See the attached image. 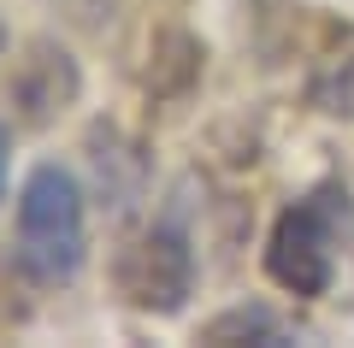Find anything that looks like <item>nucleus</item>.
<instances>
[{
	"instance_id": "obj_1",
	"label": "nucleus",
	"mask_w": 354,
	"mask_h": 348,
	"mask_svg": "<svg viewBox=\"0 0 354 348\" xmlns=\"http://www.w3.org/2000/svg\"><path fill=\"white\" fill-rule=\"evenodd\" d=\"M83 189L65 165H36L18 195L12 266L36 289H59L83 272Z\"/></svg>"
},
{
	"instance_id": "obj_2",
	"label": "nucleus",
	"mask_w": 354,
	"mask_h": 348,
	"mask_svg": "<svg viewBox=\"0 0 354 348\" xmlns=\"http://www.w3.org/2000/svg\"><path fill=\"white\" fill-rule=\"evenodd\" d=\"M348 224H354V201L337 177H325L301 201H290L266 237L272 284L290 289V295H325L330 277H337V248L348 242Z\"/></svg>"
},
{
	"instance_id": "obj_3",
	"label": "nucleus",
	"mask_w": 354,
	"mask_h": 348,
	"mask_svg": "<svg viewBox=\"0 0 354 348\" xmlns=\"http://www.w3.org/2000/svg\"><path fill=\"white\" fill-rule=\"evenodd\" d=\"M118 284L136 307L148 313H177L195 289V242H189V201L171 195L165 212L148 224V237L124 254Z\"/></svg>"
},
{
	"instance_id": "obj_4",
	"label": "nucleus",
	"mask_w": 354,
	"mask_h": 348,
	"mask_svg": "<svg viewBox=\"0 0 354 348\" xmlns=\"http://www.w3.org/2000/svg\"><path fill=\"white\" fill-rule=\"evenodd\" d=\"M77 100V65L65 48L53 42H30V53L18 59V77H12V107H24L30 125H48L53 112H65Z\"/></svg>"
},
{
	"instance_id": "obj_5",
	"label": "nucleus",
	"mask_w": 354,
	"mask_h": 348,
	"mask_svg": "<svg viewBox=\"0 0 354 348\" xmlns=\"http://www.w3.org/2000/svg\"><path fill=\"white\" fill-rule=\"evenodd\" d=\"M201 336L207 342H290V331H283L266 307H230V313H218Z\"/></svg>"
},
{
	"instance_id": "obj_6",
	"label": "nucleus",
	"mask_w": 354,
	"mask_h": 348,
	"mask_svg": "<svg viewBox=\"0 0 354 348\" xmlns=\"http://www.w3.org/2000/svg\"><path fill=\"white\" fill-rule=\"evenodd\" d=\"M6 165H12V136H6V125H0V195H6Z\"/></svg>"
},
{
	"instance_id": "obj_7",
	"label": "nucleus",
	"mask_w": 354,
	"mask_h": 348,
	"mask_svg": "<svg viewBox=\"0 0 354 348\" xmlns=\"http://www.w3.org/2000/svg\"><path fill=\"white\" fill-rule=\"evenodd\" d=\"M0 48H6V24H0Z\"/></svg>"
}]
</instances>
